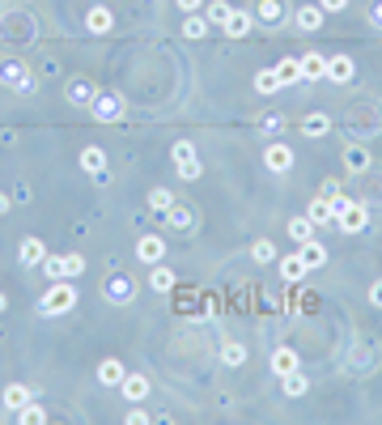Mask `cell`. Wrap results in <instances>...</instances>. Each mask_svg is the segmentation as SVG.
Masks as SVG:
<instances>
[{
	"label": "cell",
	"mask_w": 382,
	"mask_h": 425,
	"mask_svg": "<svg viewBox=\"0 0 382 425\" xmlns=\"http://www.w3.org/2000/svg\"><path fill=\"white\" fill-rule=\"evenodd\" d=\"M298 366H302V362H298L293 349H276V353H272V370H276V375H289V370H298Z\"/></svg>",
	"instance_id": "obj_29"
},
{
	"label": "cell",
	"mask_w": 382,
	"mask_h": 425,
	"mask_svg": "<svg viewBox=\"0 0 382 425\" xmlns=\"http://www.w3.org/2000/svg\"><path fill=\"white\" fill-rule=\"evenodd\" d=\"M149 285H153V294H170V289H174V272L157 260V264H153V272H149Z\"/></svg>",
	"instance_id": "obj_22"
},
{
	"label": "cell",
	"mask_w": 382,
	"mask_h": 425,
	"mask_svg": "<svg viewBox=\"0 0 382 425\" xmlns=\"http://www.w3.org/2000/svg\"><path fill=\"white\" fill-rule=\"evenodd\" d=\"M174 170H179V179H200V153H196V145L191 140H179L174 145Z\"/></svg>",
	"instance_id": "obj_4"
},
{
	"label": "cell",
	"mask_w": 382,
	"mask_h": 425,
	"mask_svg": "<svg viewBox=\"0 0 382 425\" xmlns=\"http://www.w3.org/2000/svg\"><path fill=\"white\" fill-rule=\"evenodd\" d=\"M128 421H132V425H145V421H149V413H145V409H132V413H128Z\"/></svg>",
	"instance_id": "obj_42"
},
{
	"label": "cell",
	"mask_w": 382,
	"mask_h": 425,
	"mask_svg": "<svg viewBox=\"0 0 382 425\" xmlns=\"http://www.w3.org/2000/svg\"><path fill=\"white\" fill-rule=\"evenodd\" d=\"M374 21H378V26H382V0H378V4H374Z\"/></svg>",
	"instance_id": "obj_47"
},
{
	"label": "cell",
	"mask_w": 382,
	"mask_h": 425,
	"mask_svg": "<svg viewBox=\"0 0 382 425\" xmlns=\"http://www.w3.org/2000/svg\"><path fill=\"white\" fill-rule=\"evenodd\" d=\"M106 298H111V302H119V307H123V302H132V298H136V281H132V277H119V272H115V277H106Z\"/></svg>",
	"instance_id": "obj_5"
},
{
	"label": "cell",
	"mask_w": 382,
	"mask_h": 425,
	"mask_svg": "<svg viewBox=\"0 0 382 425\" xmlns=\"http://www.w3.org/2000/svg\"><path fill=\"white\" fill-rule=\"evenodd\" d=\"M251 26H255V13H247V9H234V13H230V21H225L221 30H225L230 38H247V34H251Z\"/></svg>",
	"instance_id": "obj_7"
},
{
	"label": "cell",
	"mask_w": 382,
	"mask_h": 425,
	"mask_svg": "<svg viewBox=\"0 0 382 425\" xmlns=\"http://www.w3.org/2000/svg\"><path fill=\"white\" fill-rule=\"evenodd\" d=\"M98 383H102V387H119V383H123V362H119V358L98 362Z\"/></svg>",
	"instance_id": "obj_16"
},
{
	"label": "cell",
	"mask_w": 382,
	"mask_h": 425,
	"mask_svg": "<svg viewBox=\"0 0 382 425\" xmlns=\"http://www.w3.org/2000/svg\"><path fill=\"white\" fill-rule=\"evenodd\" d=\"M85 268H89V260H85V255H60V277H68V281H72V277H81Z\"/></svg>",
	"instance_id": "obj_28"
},
{
	"label": "cell",
	"mask_w": 382,
	"mask_h": 425,
	"mask_svg": "<svg viewBox=\"0 0 382 425\" xmlns=\"http://www.w3.org/2000/svg\"><path fill=\"white\" fill-rule=\"evenodd\" d=\"M255 17H259V21H268V26H276V21L285 17V4H281V0H259Z\"/></svg>",
	"instance_id": "obj_30"
},
{
	"label": "cell",
	"mask_w": 382,
	"mask_h": 425,
	"mask_svg": "<svg viewBox=\"0 0 382 425\" xmlns=\"http://www.w3.org/2000/svg\"><path fill=\"white\" fill-rule=\"evenodd\" d=\"M281 387H285V396H289V400H298V396H306V392H310V383H306V375H302V370L281 375Z\"/></svg>",
	"instance_id": "obj_23"
},
{
	"label": "cell",
	"mask_w": 382,
	"mask_h": 425,
	"mask_svg": "<svg viewBox=\"0 0 382 425\" xmlns=\"http://www.w3.org/2000/svg\"><path fill=\"white\" fill-rule=\"evenodd\" d=\"M298 247H302V251H298V260L306 264V272H310V268H323V264H327V247H323V243L306 238V243H298Z\"/></svg>",
	"instance_id": "obj_12"
},
{
	"label": "cell",
	"mask_w": 382,
	"mask_h": 425,
	"mask_svg": "<svg viewBox=\"0 0 382 425\" xmlns=\"http://www.w3.org/2000/svg\"><path fill=\"white\" fill-rule=\"evenodd\" d=\"M293 21H298V30H306V34H310V30H319V26H323V9H319V4H302V9L293 13Z\"/></svg>",
	"instance_id": "obj_17"
},
{
	"label": "cell",
	"mask_w": 382,
	"mask_h": 425,
	"mask_svg": "<svg viewBox=\"0 0 382 425\" xmlns=\"http://www.w3.org/2000/svg\"><path fill=\"white\" fill-rule=\"evenodd\" d=\"M306 217H310L315 226H327V221H336V204H332L327 196H315L310 209H306Z\"/></svg>",
	"instance_id": "obj_15"
},
{
	"label": "cell",
	"mask_w": 382,
	"mask_h": 425,
	"mask_svg": "<svg viewBox=\"0 0 382 425\" xmlns=\"http://www.w3.org/2000/svg\"><path fill=\"white\" fill-rule=\"evenodd\" d=\"M0 400H4V409H9V413H17V409H26V404H30V387L13 383V387H4V396H0Z\"/></svg>",
	"instance_id": "obj_25"
},
{
	"label": "cell",
	"mask_w": 382,
	"mask_h": 425,
	"mask_svg": "<svg viewBox=\"0 0 382 425\" xmlns=\"http://www.w3.org/2000/svg\"><path fill=\"white\" fill-rule=\"evenodd\" d=\"M81 170L102 179V175H106V153H102L98 145H85V149H81Z\"/></svg>",
	"instance_id": "obj_13"
},
{
	"label": "cell",
	"mask_w": 382,
	"mask_h": 425,
	"mask_svg": "<svg viewBox=\"0 0 382 425\" xmlns=\"http://www.w3.org/2000/svg\"><path fill=\"white\" fill-rule=\"evenodd\" d=\"M344 166H349V175H361V170H370V153L357 149V145H349L344 149Z\"/></svg>",
	"instance_id": "obj_26"
},
{
	"label": "cell",
	"mask_w": 382,
	"mask_h": 425,
	"mask_svg": "<svg viewBox=\"0 0 382 425\" xmlns=\"http://www.w3.org/2000/svg\"><path fill=\"white\" fill-rule=\"evenodd\" d=\"M281 128H285V115H268V119L259 123V132H268V136H276Z\"/></svg>",
	"instance_id": "obj_40"
},
{
	"label": "cell",
	"mask_w": 382,
	"mask_h": 425,
	"mask_svg": "<svg viewBox=\"0 0 382 425\" xmlns=\"http://www.w3.org/2000/svg\"><path fill=\"white\" fill-rule=\"evenodd\" d=\"M119 387H123V400H132V404L149 396V379H145V375H123Z\"/></svg>",
	"instance_id": "obj_18"
},
{
	"label": "cell",
	"mask_w": 382,
	"mask_h": 425,
	"mask_svg": "<svg viewBox=\"0 0 382 425\" xmlns=\"http://www.w3.org/2000/svg\"><path fill=\"white\" fill-rule=\"evenodd\" d=\"M213 26H208V17H196V13H187V21H183V34L187 38H204Z\"/></svg>",
	"instance_id": "obj_36"
},
{
	"label": "cell",
	"mask_w": 382,
	"mask_h": 425,
	"mask_svg": "<svg viewBox=\"0 0 382 425\" xmlns=\"http://www.w3.org/2000/svg\"><path fill=\"white\" fill-rule=\"evenodd\" d=\"M85 26H89L94 34H106V30L115 26V17H111V9H102V4H94V9L85 13Z\"/></svg>",
	"instance_id": "obj_19"
},
{
	"label": "cell",
	"mask_w": 382,
	"mask_h": 425,
	"mask_svg": "<svg viewBox=\"0 0 382 425\" xmlns=\"http://www.w3.org/2000/svg\"><path fill=\"white\" fill-rule=\"evenodd\" d=\"M0 81H4L9 89H17V94H30V89H34V77H30V68H26L21 60H4V64H0Z\"/></svg>",
	"instance_id": "obj_3"
},
{
	"label": "cell",
	"mask_w": 382,
	"mask_h": 425,
	"mask_svg": "<svg viewBox=\"0 0 382 425\" xmlns=\"http://www.w3.org/2000/svg\"><path fill=\"white\" fill-rule=\"evenodd\" d=\"M17 417H21L26 425H43V421H47V413H43L38 404H26V409H17Z\"/></svg>",
	"instance_id": "obj_39"
},
{
	"label": "cell",
	"mask_w": 382,
	"mask_h": 425,
	"mask_svg": "<svg viewBox=\"0 0 382 425\" xmlns=\"http://www.w3.org/2000/svg\"><path fill=\"white\" fill-rule=\"evenodd\" d=\"M281 277L293 285V281H302V277H306V264H302L298 255H285V260H281Z\"/></svg>",
	"instance_id": "obj_33"
},
{
	"label": "cell",
	"mask_w": 382,
	"mask_h": 425,
	"mask_svg": "<svg viewBox=\"0 0 382 425\" xmlns=\"http://www.w3.org/2000/svg\"><path fill=\"white\" fill-rule=\"evenodd\" d=\"M289 238H293V243L315 238V221H310V217H293V221H289Z\"/></svg>",
	"instance_id": "obj_32"
},
{
	"label": "cell",
	"mask_w": 382,
	"mask_h": 425,
	"mask_svg": "<svg viewBox=\"0 0 382 425\" xmlns=\"http://www.w3.org/2000/svg\"><path fill=\"white\" fill-rule=\"evenodd\" d=\"M149 209H157V213H170V209H174V196H170L166 187H153V192H149Z\"/></svg>",
	"instance_id": "obj_37"
},
{
	"label": "cell",
	"mask_w": 382,
	"mask_h": 425,
	"mask_svg": "<svg viewBox=\"0 0 382 425\" xmlns=\"http://www.w3.org/2000/svg\"><path fill=\"white\" fill-rule=\"evenodd\" d=\"M9 209H13V196H4V192H0V213H9Z\"/></svg>",
	"instance_id": "obj_46"
},
{
	"label": "cell",
	"mask_w": 382,
	"mask_h": 425,
	"mask_svg": "<svg viewBox=\"0 0 382 425\" xmlns=\"http://www.w3.org/2000/svg\"><path fill=\"white\" fill-rule=\"evenodd\" d=\"M302 132H306L310 140H319V136H327V132H332V119H327L323 111H315V115H306V119H302Z\"/></svg>",
	"instance_id": "obj_20"
},
{
	"label": "cell",
	"mask_w": 382,
	"mask_h": 425,
	"mask_svg": "<svg viewBox=\"0 0 382 425\" xmlns=\"http://www.w3.org/2000/svg\"><path fill=\"white\" fill-rule=\"evenodd\" d=\"M200 4H204V0H179V9H183V13H196Z\"/></svg>",
	"instance_id": "obj_45"
},
{
	"label": "cell",
	"mask_w": 382,
	"mask_h": 425,
	"mask_svg": "<svg viewBox=\"0 0 382 425\" xmlns=\"http://www.w3.org/2000/svg\"><path fill=\"white\" fill-rule=\"evenodd\" d=\"M302 77L306 81H327V55L323 51H306L302 55Z\"/></svg>",
	"instance_id": "obj_8"
},
{
	"label": "cell",
	"mask_w": 382,
	"mask_h": 425,
	"mask_svg": "<svg viewBox=\"0 0 382 425\" xmlns=\"http://www.w3.org/2000/svg\"><path fill=\"white\" fill-rule=\"evenodd\" d=\"M353 77H357V64H353L349 55H327V81L344 85V81H353Z\"/></svg>",
	"instance_id": "obj_6"
},
{
	"label": "cell",
	"mask_w": 382,
	"mask_h": 425,
	"mask_svg": "<svg viewBox=\"0 0 382 425\" xmlns=\"http://www.w3.org/2000/svg\"><path fill=\"white\" fill-rule=\"evenodd\" d=\"M4 307H9V298H4V294H0V311H4Z\"/></svg>",
	"instance_id": "obj_48"
},
{
	"label": "cell",
	"mask_w": 382,
	"mask_h": 425,
	"mask_svg": "<svg viewBox=\"0 0 382 425\" xmlns=\"http://www.w3.org/2000/svg\"><path fill=\"white\" fill-rule=\"evenodd\" d=\"M230 13H234V4H225V0H213L204 17H208V26H225V21H230Z\"/></svg>",
	"instance_id": "obj_35"
},
{
	"label": "cell",
	"mask_w": 382,
	"mask_h": 425,
	"mask_svg": "<svg viewBox=\"0 0 382 425\" xmlns=\"http://www.w3.org/2000/svg\"><path fill=\"white\" fill-rule=\"evenodd\" d=\"M17 255H21V264H26V268H43V260H47V247H43L38 238H21Z\"/></svg>",
	"instance_id": "obj_14"
},
{
	"label": "cell",
	"mask_w": 382,
	"mask_h": 425,
	"mask_svg": "<svg viewBox=\"0 0 382 425\" xmlns=\"http://www.w3.org/2000/svg\"><path fill=\"white\" fill-rule=\"evenodd\" d=\"M344 4H349V0H319V9H323V13H340Z\"/></svg>",
	"instance_id": "obj_41"
},
{
	"label": "cell",
	"mask_w": 382,
	"mask_h": 425,
	"mask_svg": "<svg viewBox=\"0 0 382 425\" xmlns=\"http://www.w3.org/2000/svg\"><path fill=\"white\" fill-rule=\"evenodd\" d=\"M136 255H140L145 264H157V260L166 255V238H162V234H145V238L136 243Z\"/></svg>",
	"instance_id": "obj_11"
},
{
	"label": "cell",
	"mask_w": 382,
	"mask_h": 425,
	"mask_svg": "<svg viewBox=\"0 0 382 425\" xmlns=\"http://www.w3.org/2000/svg\"><path fill=\"white\" fill-rule=\"evenodd\" d=\"M276 77H281V85H298V81H302V60H281V64H276Z\"/></svg>",
	"instance_id": "obj_27"
},
{
	"label": "cell",
	"mask_w": 382,
	"mask_h": 425,
	"mask_svg": "<svg viewBox=\"0 0 382 425\" xmlns=\"http://www.w3.org/2000/svg\"><path fill=\"white\" fill-rule=\"evenodd\" d=\"M332 204H336V226H340L344 234H357V230H366V226H370V209H366L361 200L332 196Z\"/></svg>",
	"instance_id": "obj_2"
},
{
	"label": "cell",
	"mask_w": 382,
	"mask_h": 425,
	"mask_svg": "<svg viewBox=\"0 0 382 425\" xmlns=\"http://www.w3.org/2000/svg\"><path fill=\"white\" fill-rule=\"evenodd\" d=\"M166 217H170V230H179V234H191V226H196V213L187 204H174Z\"/></svg>",
	"instance_id": "obj_21"
},
{
	"label": "cell",
	"mask_w": 382,
	"mask_h": 425,
	"mask_svg": "<svg viewBox=\"0 0 382 425\" xmlns=\"http://www.w3.org/2000/svg\"><path fill=\"white\" fill-rule=\"evenodd\" d=\"M255 89H259V94H276V89H281L276 68H259V72H255Z\"/></svg>",
	"instance_id": "obj_31"
},
{
	"label": "cell",
	"mask_w": 382,
	"mask_h": 425,
	"mask_svg": "<svg viewBox=\"0 0 382 425\" xmlns=\"http://www.w3.org/2000/svg\"><path fill=\"white\" fill-rule=\"evenodd\" d=\"M94 115L106 119V123L119 119V115H123V98H119V94H98V98H94Z\"/></svg>",
	"instance_id": "obj_9"
},
{
	"label": "cell",
	"mask_w": 382,
	"mask_h": 425,
	"mask_svg": "<svg viewBox=\"0 0 382 425\" xmlns=\"http://www.w3.org/2000/svg\"><path fill=\"white\" fill-rule=\"evenodd\" d=\"M221 362H225V366H242V362H247V345L225 341V345H221Z\"/></svg>",
	"instance_id": "obj_34"
},
{
	"label": "cell",
	"mask_w": 382,
	"mask_h": 425,
	"mask_svg": "<svg viewBox=\"0 0 382 425\" xmlns=\"http://www.w3.org/2000/svg\"><path fill=\"white\" fill-rule=\"evenodd\" d=\"M323 196H327V200H332V196H340V183H336V179H327V183H323Z\"/></svg>",
	"instance_id": "obj_43"
},
{
	"label": "cell",
	"mask_w": 382,
	"mask_h": 425,
	"mask_svg": "<svg viewBox=\"0 0 382 425\" xmlns=\"http://www.w3.org/2000/svg\"><path fill=\"white\" fill-rule=\"evenodd\" d=\"M94 98H98V89H94L89 81H72V89H68V102H72V106H94Z\"/></svg>",
	"instance_id": "obj_24"
},
{
	"label": "cell",
	"mask_w": 382,
	"mask_h": 425,
	"mask_svg": "<svg viewBox=\"0 0 382 425\" xmlns=\"http://www.w3.org/2000/svg\"><path fill=\"white\" fill-rule=\"evenodd\" d=\"M264 166H268V170H276V175H285V170L293 166V149H289V145H268Z\"/></svg>",
	"instance_id": "obj_10"
},
{
	"label": "cell",
	"mask_w": 382,
	"mask_h": 425,
	"mask_svg": "<svg viewBox=\"0 0 382 425\" xmlns=\"http://www.w3.org/2000/svg\"><path fill=\"white\" fill-rule=\"evenodd\" d=\"M77 298H81V294L68 285V277H60V281H51V289L38 298V315H47V319H51V315H68V311L77 307Z\"/></svg>",
	"instance_id": "obj_1"
},
{
	"label": "cell",
	"mask_w": 382,
	"mask_h": 425,
	"mask_svg": "<svg viewBox=\"0 0 382 425\" xmlns=\"http://www.w3.org/2000/svg\"><path fill=\"white\" fill-rule=\"evenodd\" d=\"M251 255H255V260H259V264H272V260H276V247H272V243H268V238H259V243H255V247H251Z\"/></svg>",
	"instance_id": "obj_38"
},
{
	"label": "cell",
	"mask_w": 382,
	"mask_h": 425,
	"mask_svg": "<svg viewBox=\"0 0 382 425\" xmlns=\"http://www.w3.org/2000/svg\"><path fill=\"white\" fill-rule=\"evenodd\" d=\"M370 302H374V307H382V281H374V285H370Z\"/></svg>",
	"instance_id": "obj_44"
}]
</instances>
